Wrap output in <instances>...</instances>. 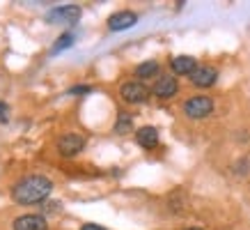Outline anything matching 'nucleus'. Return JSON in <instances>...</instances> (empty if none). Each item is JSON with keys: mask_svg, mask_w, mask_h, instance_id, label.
I'll list each match as a JSON object with an SVG mask.
<instances>
[{"mask_svg": "<svg viewBox=\"0 0 250 230\" xmlns=\"http://www.w3.org/2000/svg\"><path fill=\"white\" fill-rule=\"evenodd\" d=\"M53 191V182L44 175H28L12 186V200L19 205H37L44 203Z\"/></svg>", "mask_w": 250, "mask_h": 230, "instance_id": "nucleus-1", "label": "nucleus"}, {"mask_svg": "<svg viewBox=\"0 0 250 230\" xmlns=\"http://www.w3.org/2000/svg\"><path fill=\"white\" fill-rule=\"evenodd\" d=\"M213 111V99L207 94H195L184 101V115L190 120H205Z\"/></svg>", "mask_w": 250, "mask_h": 230, "instance_id": "nucleus-2", "label": "nucleus"}, {"mask_svg": "<svg viewBox=\"0 0 250 230\" xmlns=\"http://www.w3.org/2000/svg\"><path fill=\"white\" fill-rule=\"evenodd\" d=\"M120 94L126 104H145L149 99V88L140 81H129L120 88Z\"/></svg>", "mask_w": 250, "mask_h": 230, "instance_id": "nucleus-3", "label": "nucleus"}, {"mask_svg": "<svg viewBox=\"0 0 250 230\" xmlns=\"http://www.w3.org/2000/svg\"><path fill=\"white\" fill-rule=\"evenodd\" d=\"M85 147V136L83 134H64V136H60V140H58V150H60L62 157H76L81 150Z\"/></svg>", "mask_w": 250, "mask_h": 230, "instance_id": "nucleus-4", "label": "nucleus"}, {"mask_svg": "<svg viewBox=\"0 0 250 230\" xmlns=\"http://www.w3.org/2000/svg\"><path fill=\"white\" fill-rule=\"evenodd\" d=\"M216 81H218V71L209 65H197V69L190 74V83L195 88H211Z\"/></svg>", "mask_w": 250, "mask_h": 230, "instance_id": "nucleus-5", "label": "nucleus"}, {"mask_svg": "<svg viewBox=\"0 0 250 230\" xmlns=\"http://www.w3.org/2000/svg\"><path fill=\"white\" fill-rule=\"evenodd\" d=\"M81 16V7L78 5H64V7H55L48 12L46 21H58V23H76Z\"/></svg>", "mask_w": 250, "mask_h": 230, "instance_id": "nucleus-6", "label": "nucleus"}, {"mask_svg": "<svg viewBox=\"0 0 250 230\" xmlns=\"http://www.w3.org/2000/svg\"><path fill=\"white\" fill-rule=\"evenodd\" d=\"M138 21V16L133 14V12H129V9H122V12H115L110 19H108V28L113 32H122V30H129V28H133Z\"/></svg>", "mask_w": 250, "mask_h": 230, "instance_id": "nucleus-7", "label": "nucleus"}, {"mask_svg": "<svg viewBox=\"0 0 250 230\" xmlns=\"http://www.w3.org/2000/svg\"><path fill=\"white\" fill-rule=\"evenodd\" d=\"M12 228L14 230H48V221L42 214H23L19 219H14Z\"/></svg>", "mask_w": 250, "mask_h": 230, "instance_id": "nucleus-8", "label": "nucleus"}, {"mask_svg": "<svg viewBox=\"0 0 250 230\" xmlns=\"http://www.w3.org/2000/svg\"><path fill=\"white\" fill-rule=\"evenodd\" d=\"M177 90H179V83L174 76H161L152 88L154 97H159V99H170L177 94Z\"/></svg>", "mask_w": 250, "mask_h": 230, "instance_id": "nucleus-9", "label": "nucleus"}, {"mask_svg": "<svg viewBox=\"0 0 250 230\" xmlns=\"http://www.w3.org/2000/svg\"><path fill=\"white\" fill-rule=\"evenodd\" d=\"M170 67H172V71L177 76H190L197 69V60L193 55H177V58H172Z\"/></svg>", "mask_w": 250, "mask_h": 230, "instance_id": "nucleus-10", "label": "nucleus"}, {"mask_svg": "<svg viewBox=\"0 0 250 230\" xmlns=\"http://www.w3.org/2000/svg\"><path fill=\"white\" fill-rule=\"evenodd\" d=\"M136 140H138V145L145 147V150H154V147L159 145V131H156V127L145 124V127H140L136 131Z\"/></svg>", "mask_w": 250, "mask_h": 230, "instance_id": "nucleus-11", "label": "nucleus"}, {"mask_svg": "<svg viewBox=\"0 0 250 230\" xmlns=\"http://www.w3.org/2000/svg\"><path fill=\"white\" fill-rule=\"evenodd\" d=\"M156 74H159V62L156 60H145L136 67L138 78H152V76H156Z\"/></svg>", "mask_w": 250, "mask_h": 230, "instance_id": "nucleus-12", "label": "nucleus"}, {"mask_svg": "<svg viewBox=\"0 0 250 230\" xmlns=\"http://www.w3.org/2000/svg\"><path fill=\"white\" fill-rule=\"evenodd\" d=\"M131 127H133V120H131V115H129V113H120L117 122H115V131H117V134H129Z\"/></svg>", "mask_w": 250, "mask_h": 230, "instance_id": "nucleus-13", "label": "nucleus"}, {"mask_svg": "<svg viewBox=\"0 0 250 230\" xmlns=\"http://www.w3.org/2000/svg\"><path fill=\"white\" fill-rule=\"evenodd\" d=\"M74 32H64V35H62L60 39H58V42H55V46H53V51H51V53H60V51H64V48H69V46L74 44Z\"/></svg>", "mask_w": 250, "mask_h": 230, "instance_id": "nucleus-14", "label": "nucleus"}, {"mask_svg": "<svg viewBox=\"0 0 250 230\" xmlns=\"http://www.w3.org/2000/svg\"><path fill=\"white\" fill-rule=\"evenodd\" d=\"M71 94H87V92H92L90 85H76V88H71Z\"/></svg>", "mask_w": 250, "mask_h": 230, "instance_id": "nucleus-15", "label": "nucleus"}, {"mask_svg": "<svg viewBox=\"0 0 250 230\" xmlns=\"http://www.w3.org/2000/svg\"><path fill=\"white\" fill-rule=\"evenodd\" d=\"M81 230H106L104 226H99V223H85Z\"/></svg>", "mask_w": 250, "mask_h": 230, "instance_id": "nucleus-16", "label": "nucleus"}, {"mask_svg": "<svg viewBox=\"0 0 250 230\" xmlns=\"http://www.w3.org/2000/svg\"><path fill=\"white\" fill-rule=\"evenodd\" d=\"M0 122H7V106L0 104Z\"/></svg>", "mask_w": 250, "mask_h": 230, "instance_id": "nucleus-17", "label": "nucleus"}, {"mask_svg": "<svg viewBox=\"0 0 250 230\" xmlns=\"http://www.w3.org/2000/svg\"><path fill=\"white\" fill-rule=\"evenodd\" d=\"M184 230H205V228H200V226H190V228H184Z\"/></svg>", "mask_w": 250, "mask_h": 230, "instance_id": "nucleus-18", "label": "nucleus"}]
</instances>
